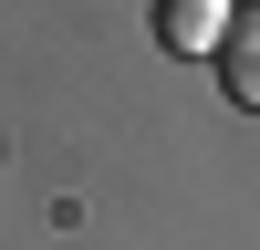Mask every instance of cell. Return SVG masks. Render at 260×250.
I'll return each mask as SVG.
<instances>
[{
    "instance_id": "obj_1",
    "label": "cell",
    "mask_w": 260,
    "mask_h": 250,
    "mask_svg": "<svg viewBox=\"0 0 260 250\" xmlns=\"http://www.w3.org/2000/svg\"><path fill=\"white\" fill-rule=\"evenodd\" d=\"M146 21H156V42H167V52L219 63V42H229V21H240V11H229V0H156Z\"/></svg>"
},
{
    "instance_id": "obj_2",
    "label": "cell",
    "mask_w": 260,
    "mask_h": 250,
    "mask_svg": "<svg viewBox=\"0 0 260 250\" xmlns=\"http://www.w3.org/2000/svg\"><path fill=\"white\" fill-rule=\"evenodd\" d=\"M219 83H229V104H240V115H260V0L229 21V42H219Z\"/></svg>"
}]
</instances>
